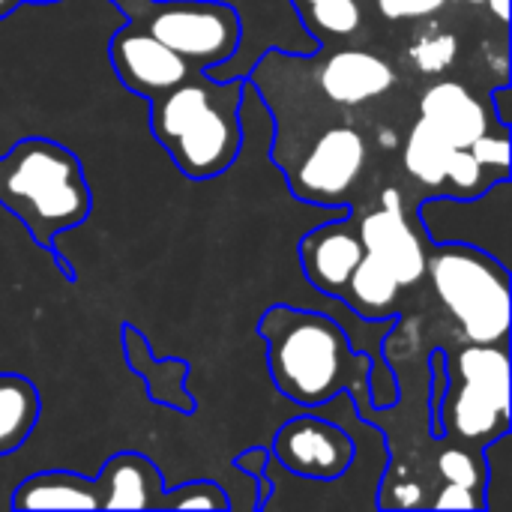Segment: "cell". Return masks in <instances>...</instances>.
Segmentation results:
<instances>
[{
    "label": "cell",
    "instance_id": "obj_14",
    "mask_svg": "<svg viewBox=\"0 0 512 512\" xmlns=\"http://www.w3.org/2000/svg\"><path fill=\"white\" fill-rule=\"evenodd\" d=\"M420 117L432 123L459 150H468L483 132H489L486 108L459 81L432 84L420 99Z\"/></svg>",
    "mask_w": 512,
    "mask_h": 512
},
{
    "label": "cell",
    "instance_id": "obj_2",
    "mask_svg": "<svg viewBox=\"0 0 512 512\" xmlns=\"http://www.w3.org/2000/svg\"><path fill=\"white\" fill-rule=\"evenodd\" d=\"M243 78L189 72L171 90L147 99L150 132L189 180H213L228 171L243 147L240 99Z\"/></svg>",
    "mask_w": 512,
    "mask_h": 512
},
{
    "label": "cell",
    "instance_id": "obj_7",
    "mask_svg": "<svg viewBox=\"0 0 512 512\" xmlns=\"http://www.w3.org/2000/svg\"><path fill=\"white\" fill-rule=\"evenodd\" d=\"M366 168V138L354 126H333L291 171V192L309 204H345Z\"/></svg>",
    "mask_w": 512,
    "mask_h": 512
},
{
    "label": "cell",
    "instance_id": "obj_16",
    "mask_svg": "<svg viewBox=\"0 0 512 512\" xmlns=\"http://www.w3.org/2000/svg\"><path fill=\"white\" fill-rule=\"evenodd\" d=\"M399 282L393 273L369 252H363L360 264L348 276L339 300L354 309L366 321H387L396 315V300H399Z\"/></svg>",
    "mask_w": 512,
    "mask_h": 512
},
{
    "label": "cell",
    "instance_id": "obj_3",
    "mask_svg": "<svg viewBox=\"0 0 512 512\" xmlns=\"http://www.w3.org/2000/svg\"><path fill=\"white\" fill-rule=\"evenodd\" d=\"M0 204L42 249H51L57 234L90 216L93 198L69 147L51 138H24L0 159Z\"/></svg>",
    "mask_w": 512,
    "mask_h": 512
},
{
    "label": "cell",
    "instance_id": "obj_4",
    "mask_svg": "<svg viewBox=\"0 0 512 512\" xmlns=\"http://www.w3.org/2000/svg\"><path fill=\"white\" fill-rule=\"evenodd\" d=\"M435 438L486 447L510 432V354L507 342L471 345L447 357V390L432 417Z\"/></svg>",
    "mask_w": 512,
    "mask_h": 512
},
{
    "label": "cell",
    "instance_id": "obj_23",
    "mask_svg": "<svg viewBox=\"0 0 512 512\" xmlns=\"http://www.w3.org/2000/svg\"><path fill=\"white\" fill-rule=\"evenodd\" d=\"M468 150L474 153V159L483 168L498 171V177H510V138H507V129H501V135L483 132Z\"/></svg>",
    "mask_w": 512,
    "mask_h": 512
},
{
    "label": "cell",
    "instance_id": "obj_10",
    "mask_svg": "<svg viewBox=\"0 0 512 512\" xmlns=\"http://www.w3.org/2000/svg\"><path fill=\"white\" fill-rule=\"evenodd\" d=\"M357 231L363 249L375 255L402 288L426 276V249L408 225L399 189H384L381 207L366 213Z\"/></svg>",
    "mask_w": 512,
    "mask_h": 512
},
{
    "label": "cell",
    "instance_id": "obj_29",
    "mask_svg": "<svg viewBox=\"0 0 512 512\" xmlns=\"http://www.w3.org/2000/svg\"><path fill=\"white\" fill-rule=\"evenodd\" d=\"M21 3H57V0H21Z\"/></svg>",
    "mask_w": 512,
    "mask_h": 512
},
{
    "label": "cell",
    "instance_id": "obj_5",
    "mask_svg": "<svg viewBox=\"0 0 512 512\" xmlns=\"http://www.w3.org/2000/svg\"><path fill=\"white\" fill-rule=\"evenodd\" d=\"M426 273L441 303L477 345L507 342L510 333V267L468 243H435Z\"/></svg>",
    "mask_w": 512,
    "mask_h": 512
},
{
    "label": "cell",
    "instance_id": "obj_1",
    "mask_svg": "<svg viewBox=\"0 0 512 512\" xmlns=\"http://www.w3.org/2000/svg\"><path fill=\"white\" fill-rule=\"evenodd\" d=\"M258 336L267 345L270 378L285 399L318 408L348 393L360 408L372 393L375 360L360 354L330 315L276 303L261 315Z\"/></svg>",
    "mask_w": 512,
    "mask_h": 512
},
{
    "label": "cell",
    "instance_id": "obj_8",
    "mask_svg": "<svg viewBox=\"0 0 512 512\" xmlns=\"http://www.w3.org/2000/svg\"><path fill=\"white\" fill-rule=\"evenodd\" d=\"M270 456H276L279 465L297 477L330 483L351 471L357 459V441L339 423L306 414L288 420L276 432Z\"/></svg>",
    "mask_w": 512,
    "mask_h": 512
},
{
    "label": "cell",
    "instance_id": "obj_22",
    "mask_svg": "<svg viewBox=\"0 0 512 512\" xmlns=\"http://www.w3.org/2000/svg\"><path fill=\"white\" fill-rule=\"evenodd\" d=\"M162 510H231V501L216 483L195 480L177 489H165Z\"/></svg>",
    "mask_w": 512,
    "mask_h": 512
},
{
    "label": "cell",
    "instance_id": "obj_25",
    "mask_svg": "<svg viewBox=\"0 0 512 512\" xmlns=\"http://www.w3.org/2000/svg\"><path fill=\"white\" fill-rule=\"evenodd\" d=\"M447 6V0H378V12L390 21L432 18Z\"/></svg>",
    "mask_w": 512,
    "mask_h": 512
},
{
    "label": "cell",
    "instance_id": "obj_18",
    "mask_svg": "<svg viewBox=\"0 0 512 512\" xmlns=\"http://www.w3.org/2000/svg\"><path fill=\"white\" fill-rule=\"evenodd\" d=\"M456 150L459 147H453L432 123H426L420 117L405 138L402 159L414 180H420L426 186H441V183H447V171H450Z\"/></svg>",
    "mask_w": 512,
    "mask_h": 512
},
{
    "label": "cell",
    "instance_id": "obj_30",
    "mask_svg": "<svg viewBox=\"0 0 512 512\" xmlns=\"http://www.w3.org/2000/svg\"><path fill=\"white\" fill-rule=\"evenodd\" d=\"M468 3H486V0H468Z\"/></svg>",
    "mask_w": 512,
    "mask_h": 512
},
{
    "label": "cell",
    "instance_id": "obj_26",
    "mask_svg": "<svg viewBox=\"0 0 512 512\" xmlns=\"http://www.w3.org/2000/svg\"><path fill=\"white\" fill-rule=\"evenodd\" d=\"M435 510H483V495L465 486L450 483L432 504Z\"/></svg>",
    "mask_w": 512,
    "mask_h": 512
},
{
    "label": "cell",
    "instance_id": "obj_9",
    "mask_svg": "<svg viewBox=\"0 0 512 512\" xmlns=\"http://www.w3.org/2000/svg\"><path fill=\"white\" fill-rule=\"evenodd\" d=\"M108 54H111V66H114L120 84L144 99H153V96L171 90L189 72H195V66L189 60H183L180 54L165 48L159 39H153L147 30H141L135 24H123L111 36Z\"/></svg>",
    "mask_w": 512,
    "mask_h": 512
},
{
    "label": "cell",
    "instance_id": "obj_12",
    "mask_svg": "<svg viewBox=\"0 0 512 512\" xmlns=\"http://www.w3.org/2000/svg\"><path fill=\"white\" fill-rule=\"evenodd\" d=\"M318 84L324 96L336 105H363L387 93L396 84V72L384 57L372 51L342 48L324 60Z\"/></svg>",
    "mask_w": 512,
    "mask_h": 512
},
{
    "label": "cell",
    "instance_id": "obj_17",
    "mask_svg": "<svg viewBox=\"0 0 512 512\" xmlns=\"http://www.w3.org/2000/svg\"><path fill=\"white\" fill-rule=\"evenodd\" d=\"M39 423V390L18 372H0V456L15 453Z\"/></svg>",
    "mask_w": 512,
    "mask_h": 512
},
{
    "label": "cell",
    "instance_id": "obj_21",
    "mask_svg": "<svg viewBox=\"0 0 512 512\" xmlns=\"http://www.w3.org/2000/svg\"><path fill=\"white\" fill-rule=\"evenodd\" d=\"M438 471L447 477V483H456V486H465V489H474L483 495L486 489V462L480 453H471L465 447H450L441 453L438 459Z\"/></svg>",
    "mask_w": 512,
    "mask_h": 512
},
{
    "label": "cell",
    "instance_id": "obj_13",
    "mask_svg": "<svg viewBox=\"0 0 512 512\" xmlns=\"http://www.w3.org/2000/svg\"><path fill=\"white\" fill-rule=\"evenodd\" d=\"M96 489L102 510H162L168 486L147 456L117 453L102 465Z\"/></svg>",
    "mask_w": 512,
    "mask_h": 512
},
{
    "label": "cell",
    "instance_id": "obj_20",
    "mask_svg": "<svg viewBox=\"0 0 512 512\" xmlns=\"http://www.w3.org/2000/svg\"><path fill=\"white\" fill-rule=\"evenodd\" d=\"M459 54V42L453 33H444V30H429V33H420L411 48H408V57L411 63L426 72V75H438V72H447L453 66Z\"/></svg>",
    "mask_w": 512,
    "mask_h": 512
},
{
    "label": "cell",
    "instance_id": "obj_28",
    "mask_svg": "<svg viewBox=\"0 0 512 512\" xmlns=\"http://www.w3.org/2000/svg\"><path fill=\"white\" fill-rule=\"evenodd\" d=\"M18 6H21V0H0V18L12 15V12H15Z\"/></svg>",
    "mask_w": 512,
    "mask_h": 512
},
{
    "label": "cell",
    "instance_id": "obj_27",
    "mask_svg": "<svg viewBox=\"0 0 512 512\" xmlns=\"http://www.w3.org/2000/svg\"><path fill=\"white\" fill-rule=\"evenodd\" d=\"M512 93L510 84H501L495 93H492V105H495V111H498V123L504 126V129H510V114H507V96Z\"/></svg>",
    "mask_w": 512,
    "mask_h": 512
},
{
    "label": "cell",
    "instance_id": "obj_6",
    "mask_svg": "<svg viewBox=\"0 0 512 512\" xmlns=\"http://www.w3.org/2000/svg\"><path fill=\"white\" fill-rule=\"evenodd\" d=\"M126 24L147 30L165 48L195 69H213L231 60L243 39V21L222 0H111Z\"/></svg>",
    "mask_w": 512,
    "mask_h": 512
},
{
    "label": "cell",
    "instance_id": "obj_19",
    "mask_svg": "<svg viewBox=\"0 0 512 512\" xmlns=\"http://www.w3.org/2000/svg\"><path fill=\"white\" fill-rule=\"evenodd\" d=\"M303 24L321 42L348 39L363 24V9L357 0H291Z\"/></svg>",
    "mask_w": 512,
    "mask_h": 512
},
{
    "label": "cell",
    "instance_id": "obj_24",
    "mask_svg": "<svg viewBox=\"0 0 512 512\" xmlns=\"http://www.w3.org/2000/svg\"><path fill=\"white\" fill-rule=\"evenodd\" d=\"M234 468L243 471V474H249V480L258 483L261 498H258L255 510H267L270 492H273V483H270V477H267V471H270V450H267V447H249V450H243V453L234 459Z\"/></svg>",
    "mask_w": 512,
    "mask_h": 512
},
{
    "label": "cell",
    "instance_id": "obj_15",
    "mask_svg": "<svg viewBox=\"0 0 512 512\" xmlns=\"http://www.w3.org/2000/svg\"><path fill=\"white\" fill-rule=\"evenodd\" d=\"M15 510H102L96 480L72 471H42L27 477L15 495Z\"/></svg>",
    "mask_w": 512,
    "mask_h": 512
},
{
    "label": "cell",
    "instance_id": "obj_11",
    "mask_svg": "<svg viewBox=\"0 0 512 512\" xmlns=\"http://www.w3.org/2000/svg\"><path fill=\"white\" fill-rule=\"evenodd\" d=\"M297 249H300V267H303L306 279L312 282V288H318L330 300H339L348 276L354 273V267L360 264V258L366 252L360 231L354 228L348 213H345V219L312 228L300 240Z\"/></svg>",
    "mask_w": 512,
    "mask_h": 512
}]
</instances>
